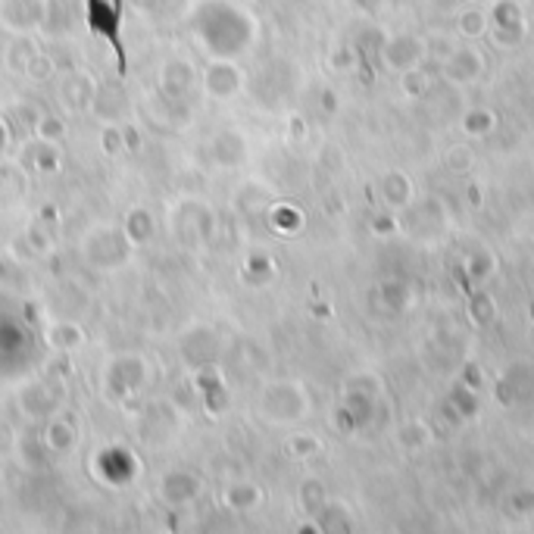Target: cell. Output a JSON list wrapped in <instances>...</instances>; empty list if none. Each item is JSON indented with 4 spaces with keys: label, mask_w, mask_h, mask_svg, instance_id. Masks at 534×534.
<instances>
[{
    "label": "cell",
    "mask_w": 534,
    "mask_h": 534,
    "mask_svg": "<svg viewBox=\"0 0 534 534\" xmlns=\"http://www.w3.org/2000/svg\"><path fill=\"white\" fill-rule=\"evenodd\" d=\"M225 500H228V506H235V510H244V506H254V504H256V487H250V485L228 487Z\"/></svg>",
    "instance_id": "obj_9"
},
{
    "label": "cell",
    "mask_w": 534,
    "mask_h": 534,
    "mask_svg": "<svg viewBox=\"0 0 534 534\" xmlns=\"http://www.w3.org/2000/svg\"><path fill=\"white\" fill-rule=\"evenodd\" d=\"M75 437H79V428L66 419H50L47 431H44V444H47V450H56V453H66L75 444Z\"/></svg>",
    "instance_id": "obj_5"
},
{
    "label": "cell",
    "mask_w": 534,
    "mask_h": 534,
    "mask_svg": "<svg viewBox=\"0 0 534 534\" xmlns=\"http://www.w3.org/2000/svg\"><path fill=\"white\" fill-rule=\"evenodd\" d=\"M122 228H125L128 241H132L134 247H141L147 237H153V216L147 213L144 207H134V210H128V216H125V222H122Z\"/></svg>",
    "instance_id": "obj_6"
},
{
    "label": "cell",
    "mask_w": 534,
    "mask_h": 534,
    "mask_svg": "<svg viewBox=\"0 0 534 534\" xmlns=\"http://www.w3.org/2000/svg\"><path fill=\"white\" fill-rule=\"evenodd\" d=\"M237 88H241V73H237L235 63H225V60L210 63L207 73H203V91H207L210 98L228 100Z\"/></svg>",
    "instance_id": "obj_3"
},
{
    "label": "cell",
    "mask_w": 534,
    "mask_h": 534,
    "mask_svg": "<svg viewBox=\"0 0 534 534\" xmlns=\"http://www.w3.org/2000/svg\"><path fill=\"white\" fill-rule=\"evenodd\" d=\"M128 4H132L134 10H153V6H157L159 0H128Z\"/></svg>",
    "instance_id": "obj_10"
},
{
    "label": "cell",
    "mask_w": 534,
    "mask_h": 534,
    "mask_svg": "<svg viewBox=\"0 0 534 534\" xmlns=\"http://www.w3.org/2000/svg\"><path fill=\"white\" fill-rule=\"evenodd\" d=\"M60 100L63 107L73 109V113H85V109H91L94 100H98V82L88 73H82V69L79 73H69L60 85Z\"/></svg>",
    "instance_id": "obj_2"
},
{
    "label": "cell",
    "mask_w": 534,
    "mask_h": 534,
    "mask_svg": "<svg viewBox=\"0 0 534 534\" xmlns=\"http://www.w3.org/2000/svg\"><path fill=\"white\" fill-rule=\"evenodd\" d=\"M0 19L13 31H31L47 19V0H4Z\"/></svg>",
    "instance_id": "obj_1"
},
{
    "label": "cell",
    "mask_w": 534,
    "mask_h": 534,
    "mask_svg": "<svg viewBox=\"0 0 534 534\" xmlns=\"http://www.w3.org/2000/svg\"><path fill=\"white\" fill-rule=\"evenodd\" d=\"M35 132L41 134L44 141H50V144H56V141L66 134V125H63L56 116H38V125H35Z\"/></svg>",
    "instance_id": "obj_8"
},
{
    "label": "cell",
    "mask_w": 534,
    "mask_h": 534,
    "mask_svg": "<svg viewBox=\"0 0 534 534\" xmlns=\"http://www.w3.org/2000/svg\"><path fill=\"white\" fill-rule=\"evenodd\" d=\"M197 491H201V481L188 472H176L163 481V497L169 504H188V500L197 497Z\"/></svg>",
    "instance_id": "obj_4"
},
{
    "label": "cell",
    "mask_w": 534,
    "mask_h": 534,
    "mask_svg": "<svg viewBox=\"0 0 534 534\" xmlns=\"http://www.w3.org/2000/svg\"><path fill=\"white\" fill-rule=\"evenodd\" d=\"M0 487H4V481H0Z\"/></svg>",
    "instance_id": "obj_12"
},
{
    "label": "cell",
    "mask_w": 534,
    "mask_h": 534,
    "mask_svg": "<svg viewBox=\"0 0 534 534\" xmlns=\"http://www.w3.org/2000/svg\"><path fill=\"white\" fill-rule=\"evenodd\" d=\"M47 340L56 350H75V347L82 344V332L73 322H54V325L47 328Z\"/></svg>",
    "instance_id": "obj_7"
},
{
    "label": "cell",
    "mask_w": 534,
    "mask_h": 534,
    "mask_svg": "<svg viewBox=\"0 0 534 534\" xmlns=\"http://www.w3.org/2000/svg\"><path fill=\"white\" fill-rule=\"evenodd\" d=\"M6 151V125H4V119H0V153Z\"/></svg>",
    "instance_id": "obj_11"
}]
</instances>
